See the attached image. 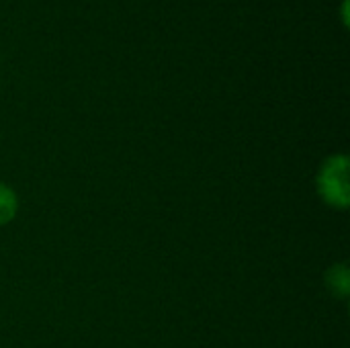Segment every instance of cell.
<instances>
[{"mask_svg":"<svg viewBox=\"0 0 350 348\" xmlns=\"http://www.w3.org/2000/svg\"><path fill=\"white\" fill-rule=\"evenodd\" d=\"M350 158L345 152L330 154L318 174H316V191L324 205L347 211L350 207V183H349Z\"/></svg>","mask_w":350,"mask_h":348,"instance_id":"obj_1","label":"cell"},{"mask_svg":"<svg viewBox=\"0 0 350 348\" xmlns=\"http://www.w3.org/2000/svg\"><path fill=\"white\" fill-rule=\"evenodd\" d=\"M324 285L334 299L347 302L350 295V271L347 263L332 265L324 275Z\"/></svg>","mask_w":350,"mask_h":348,"instance_id":"obj_2","label":"cell"},{"mask_svg":"<svg viewBox=\"0 0 350 348\" xmlns=\"http://www.w3.org/2000/svg\"><path fill=\"white\" fill-rule=\"evenodd\" d=\"M18 213V195L6 183H0V228L8 226Z\"/></svg>","mask_w":350,"mask_h":348,"instance_id":"obj_3","label":"cell"},{"mask_svg":"<svg viewBox=\"0 0 350 348\" xmlns=\"http://www.w3.org/2000/svg\"><path fill=\"white\" fill-rule=\"evenodd\" d=\"M349 4L350 0H342V6H340V14H342V25H345V29L349 27Z\"/></svg>","mask_w":350,"mask_h":348,"instance_id":"obj_4","label":"cell"}]
</instances>
